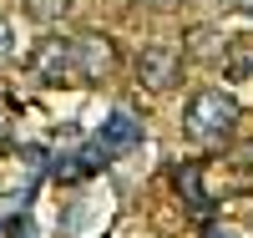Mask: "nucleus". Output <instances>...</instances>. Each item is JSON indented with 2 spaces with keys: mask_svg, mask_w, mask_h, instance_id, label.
Instances as JSON below:
<instances>
[{
  "mask_svg": "<svg viewBox=\"0 0 253 238\" xmlns=\"http://www.w3.org/2000/svg\"><path fill=\"white\" fill-rule=\"evenodd\" d=\"M0 233H5V238H36V223H31V218H10Z\"/></svg>",
  "mask_w": 253,
  "mask_h": 238,
  "instance_id": "nucleus-8",
  "label": "nucleus"
},
{
  "mask_svg": "<svg viewBox=\"0 0 253 238\" xmlns=\"http://www.w3.org/2000/svg\"><path fill=\"white\" fill-rule=\"evenodd\" d=\"M31 71L46 86H91L117 71V46L107 36H46L31 56Z\"/></svg>",
  "mask_w": 253,
  "mask_h": 238,
  "instance_id": "nucleus-1",
  "label": "nucleus"
},
{
  "mask_svg": "<svg viewBox=\"0 0 253 238\" xmlns=\"http://www.w3.org/2000/svg\"><path fill=\"white\" fill-rule=\"evenodd\" d=\"M172 188L182 192V203L193 208V213H208L213 203H208V192H203V167L198 162H182L177 172H172Z\"/></svg>",
  "mask_w": 253,
  "mask_h": 238,
  "instance_id": "nucleus-5",
  "label": "nucleus"
},
{
  "mask_svg": "<svg viewBox=\"0 0 253 238\" xmlns=\"http://www.w3.org/2000/svg\"><path fill=\"white\" fill-rule=\"evenodd\" d=\"M142 142V122L132 117V112H112L107 122H101V132H96V142L81 152L76 162H81V172H96V167H107L117 152H132V147Z\"/></svg>",
  "mask_w": 253,
  "mask_h": 238,
  "instance_id": "nucleus-3",
  "label": "nucleus"
},
{
  "mask_svg": "<svg viewBox=\"0 0 253 238\" xmlns=\"http://www.w3.org/2000/svg\"><path fill=\"white\" fill-rule=\"evenodd\" d=\"M71 0H20V10H26L31 20H41V26H51V20H61V10H66Z\"/></svg>",
  "mask_w": 253,
  "mask_h": 238,
  "instance_id": "nucleus-6",
  "label": "nucleus"
},
{
  "mask_svg": "<svg viewBox=\"0 0 253 238\" xmlns=\"http://www.w3.org/2000/svg\"><path fill=\"white\" fill-rule=\"evenodd\" d=\"M238 122H243L238 96L223 92V86H203V92H193V101L182 112V132L193 142H228L238 132Z\"/></svg>",
  "mask_w": 253,
  "mask_h": 238,
  "instance_id": "nucleus-2",
  "label": "nucleus"
},
{
  "mask_svg": "<svg viewBox=\"0 0 253 238\" xmlns=\"http://www.w3.org/2000/svg\"><path fill=\"white\" fill-rule=\"evenodd\" d=\"M177 76H182V46H172V41L142 46V56H137V81L142 86L167 92V86H177Z\"/></svg>",
  "mask_w": 253,
  "mask_h": 238,
  "instance_id": "nucleus-4",
  "label": "nucleus"
},
{
  "mask_svg": "<svg viewBox=\"0 0 253 238\" xmlns=\"http://www.w3.org/2000/svg\"><path fill=\"white\" fill-rule=\"evenodd\" d=\"M15 61V31H10V20H0V66H10Z\"/></svg>",
  "mask_w": 253,
  "mask_h": 238,
  "instance_id": "nucleus-7",
  "label": "nucleus"
},
{
  "mask_svg": "<svg viewBox=\"0 0 253 238\" xmlns=\"http://www.w3.org/2000/svg\"><path fill=\"white\" fill-rule=\"evenodd\" d=\"M233 5H238V10H243V15H253V0H233Z\"/></svg>",
  "mask_w": 253,
  "mask_h": 238,
  "instance_id": "nucleus-9",
  "label": "nucleus"
}]
</instances>
